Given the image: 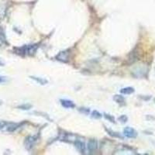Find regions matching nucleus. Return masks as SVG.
I'll list each match as a JSON object with an SVG mask.
<instances>
[{"label": "nucleus", "mask_w": 155, "mask_h": 155, "mask_svg": "<svg viewBox=\"0 0 155 155\" xmlns=\"http://www.w3.org/2000/svg\"><path fill=\"white\" fill-rule=\"evenodd\" d=\"M38 47L35 44L25 45L17 49V53L21 55H33L37 50Z\"/></svg>", "instance_id": "1"}, {"label": "nucleus", "mask_w": 155, "mask_h": 155, "mask_svg": "<svg viewBox=\"0 0 155 155\" xmlns=\"http://www.w3.org/2000/svg\"><path fill=\"white\" fill-rule=\"evenodd\" d=\"M37 141V136H29V137H26V140H25V142H24L25 147H26L28 150H31L33 147L35 146Z\"/></svg>", "instance_id": "2"}, {"label": "nucleus", "mask_w": 155, "mask_h": 155, "mask_svg": "<svg viewBox=\"0 0 155 155\" xmlns=\"http://www.w3.org/2000/svg\"><path fill=\"white\" fill-rule=\"evenodd\" d=\"M69 58H70V51L68 50L61 51L56 56V59L61 62H68L69 61Z\"/></svg>", "instance_id": "3"}, {"label": "nucleus", "mask_w": 155, "mask_h": 155, "mask_svg": "<svg viewBox=\"0 0 155 155\" xmlns=\"http://www.w3.org/2000/svg\"><path fill=\"white\" fill-rule=\"evenodd\" d=\"M123 134L128 138H136L137 137V132L133 128L127 126L123 129Z\"/></svg>", "instance_id": "4"}, {"label": "nucleus", "mask_w": 155, "mask_h": 155, "mask_svg": "<svg viewBox=\"0 0 155 155\" xmlns=\"http://www.w3.org/2000/svg\"><path fill=\"white\" fill-rule=\"evenodd\" d=\"M74 147H76V149L78 150L81 153H85V142H83L82 140H76L74 143Z\"/></svg>", "instance_id": "5"}, {"label": "nucleus", "mask_w": 155, "mask_h": 155, "mask_svg": "<svg viewBox=\"0 0 155 155\" xmlns=\"http://www.w3.org/2000/svg\"><path fill=\"white\" fill-rule=\"evenodd\" d=\"M87 148H88V150L90 153H93L95 150H96V149L98 148V141L96 140H89V143H88V146H87Z\"/></svg>", "instance_id": "6"}, {"label": "nucleus", "mask_w": 155, "mask_h": 155, "mask_svg": "<svg viewBox=\"0 0 155 155\" xmlns=\"http://www.w3.org/2000/svg\"><path fill=\"white\" fill-rule=\"evenodd\" d=\"M61 104L62 105L63 107L66 108V109H74L75 107V104L72 101L68 99H61Z\"/></svg>", "instance_id": "7"}, {"label": "nucleus", "mask_w": 155, "mask_h": 155, "mask_svg": "<svg viewBox=\"0 0 155 155\" xmlns=\"http://www.w3.org/2000/svg\"><path fill=\"white\" fill-rule=\"evenodd\" d=\"M32 78V79L35 80L36 81H37V83H39L40 85H47V84L48 83V81L47 79H45V78H40V77H33V76H31L30 77Z\"/></svg>", "instance_id": "8"}, {"label": "nucleus", "mask_w": 155, "mask_h": 155, "mask_svg": "<svg viewBox=\"0 0 155 155\" xmlns=\"http://www.w3.org/2000/svg\"><path fill=\"white\" fill-rule=\"evenodd\" d=\"M134 93V89L132 87H126L120 90V93L124 95H130Z\"/></svg>", "instance_id": "9"}, {"label": "nucleus", "mask_w": 155, "mask_h": 155, "mask_svg": "<svg viewBox=\"0 0 155 155\" xmlns=\"http://www.w3.org/2000/svg\"><path fill=\"white\" fill-rule=\"evenodd\" d=\"M105 130L107 131L108 134L110 135V136H112V137H116V138H123L122 136H121V135H120L119 133H116V132L113 131V130H111V129H108L107 128H105Z\"/></svg>", "instance_id": "10"}, {"label": "nucleus", "mask_w": 155, "mask_h": 155, "mask_svg": "<svg viewBox=\"0 0 155 155\" xmlns=\"http://www.w3.org/2000/svg\"><path fill=\"white\" fill-rule=\"evenodd\" d=\"M113 99L119 104H124L125 103V99L121 96H119V95H116L113 97Z\"/></svg>", "instance_id": "11"}, {"label": "nucleus", "mask_w": 155, "mask_h": 155, "mask_svg": "<svg viewBox=\"0 0 155 155\" xmlns=\"http://www.w3.org/2000/svg\"><path fill=\"white\" fill-rule=\"evenodd\" d=\"M91 116L93 117V118L96 119V120H99V119L102 118V115L97 110H93L91 113Z\"/></svg>", "instance_id": "12"}, {"label": "nucleus", "mask_w": 155, "mask_h": 155, "mask_svg": "<svg viewBox=\"0 0 155 155\" xmlns=\"http://www.w3.org/2000/svg\"><path fill=\"white\" fill-rule=\"evenodd\" d=\"M104 117H105L106 120H109L110 122L112 123H115V118L114 116H113L112 115L107 114V113H104Z\"/></svg>", "instance_id": "13"}, {"label": "nucleus", "mask_w": 155, "mask_h": 155, "mask_svg": "<svg viewBox=\"0 0 155 155\" xmlns=\"http://www.w3.org/2000/svg\"><path fill=\"white\" fill-rule=\"evenodd\" d=\"M4 42H5V35H4L2 28L0 27V45L2 44Z\"/></svg>", "instance_id": "14"}, {"label": "nucleus", "mask_w": 155, "mask_h": 155, "mask_svg": "<svg viewBox=\"0 0 155 155\" xmlns=\"http://www.w3.org/2000/svg\"><path fill=\"white\" fill-rule=\"evenodd\" d=\"M118 120L120 121V123H124L127 122L128 118H127V116H126V115H122V116L119 117Z\"/></svg>", "instance_id": "15"}, {"label": "nucleus", "mask_w": 155, "mask_h": 155, "mask_svg": "<svg viewBox=\"0 0 155 155\" xmlns=\"http://www.w3.org/2000/svg\"><path fill=\"white\" fill-rule=\"evenodd\" d=\"M32 107L31 105H29V104H23V105H20L18 108H20V109H24V110H28Z\"/></svg>", "instance_id": "16"}, {"label": "nucleus", "mask_w": 155, "mask_h": 155, "mask_svg": "<svg viewBox=\"0 0 155 155\" xmlns=\"http://www.w3.org/2000/svg\"><path fill=\"white\" fill-rule=\"evenodd\" d=\"M80 111H81V112H82L83 113H85V114H89V112H90V110H89V109H87V108H82V109L81 108Z\"/></svg>", "instance_id": "17"}, {"label": "nucleus", "mask_w": 155, "mask_h": 155, "mask_svg": "<svg viewBox=\"0 0 155 155\" xmlns=\"http://www.w3.org/2000/svg\"><path fill=\"white\" fill-rule=\"evenodd\" d=\"M6 81V77H3V76L0 75V84L1 83H4Z\"/></svg>", "instance_id": "18"}]
</instances>
